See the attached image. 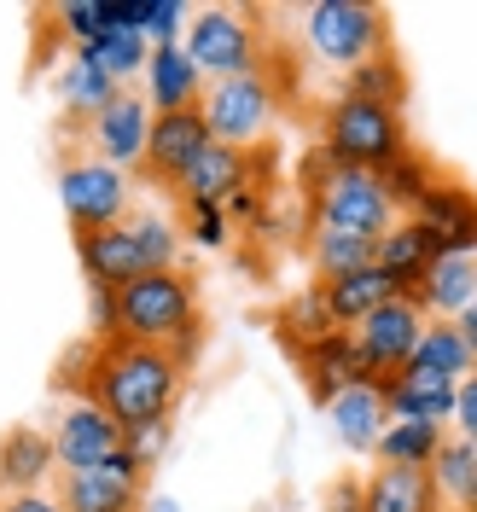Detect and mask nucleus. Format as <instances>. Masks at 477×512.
I'll return each mask as SVG.
<instances>
[{"instance_id":"f257e3e1","label":"nucleus","mask_w":477,"mask_h":512,"mask_svg":"<svg viewBox=\"0 0 477 512\" xmlns=\"http://www.w3.org/2000/svg\"><path fill=\"white\" fill-rule=\"evenodd\" d=\"M181 379H187V367H181L169 350L117 338V344H99L94 350L88 402H99L123 431H140V425H163V419L175 414Z\"/></svg>"},{"instance_id":"f03ea898","label":"nucleus","mask_w":477,"mask_h":512,"mask_svg":"<svg viewBox=\"0 0 477 512\" xmlns=\"http://www.w3.org/2000/svg\"><path fill=\"white\" fill-rule=\"evenodd\" d=\"M175 256H181V227L158 210H134L128 222L76 239V262H82L88 286L105 291H123L146 274H163V268H175Z\"/></svg>"},{"instance_id":"7ed1b4c3","label":"nucleus","mask_w":477,"mask_h":512,"mask_svg":"<svg viewBox=\"0 0 477 512\" xmlns=\"http://www.w3.org/2000/svg\"><path fill=\"white\" fill-rule=\"evenodd\" d=\"M117 332L128 344H152V350H169L181 367L198 350V286L181 268H163V274H146L134 286L117 291Z\"/></svg>"},{"instance_id":"20e7f679","label":"nucleus","mask_w":477,"mask_h":512,"mask_svg":"<svg viewBox=\"0 0 477 512\" xmlns=\"http://www.w3.org/2000/svg\"><path fill=\"white\" fill-rule=\"evenodd\" d=\"M396 222H402V210L390 204V192L373 169H338L315 152V163H309V227H332V233L379 245Z\"/></svg>"},{"instance_id":"39448f33","label":"nucleus","mask_w":477,"mask_h":512,"mask_svg":"<svg viewBox=\"0 0 477 512\" xmlns=\"http://www.w3.org/2000/svg\"><path fill=\"white\" fill-rule=\"evenodd\" d=\"M408 152V123L402 111L373 105V99H332L320 117V158L338 169H390Z\"/></svg>"},{"instance_id":"423d86ee","label":"nucleus","mask_w":477,"mask_h":512,"mask_svg":"<svg viewBox=\"0 0 477 512\" xmlns=\"http://www.w3.org/2000/svg\"><path fill=\"white\" fill-rule=\"evenodd\" d=\"M303 47L320 70L350 76L367 59L390 53V18L361 0H315V6H303Z\"/></svg>"},{"instance_id":"0eeeda50","label":"nucleus","mask_w":477,"mask_h":512,"mask_svg":"<svg viewBox=\"0 0 477 512\" xmlns=\"http://www.w3.org/2000/svg\"><path fill=\"white\" fill-rule=\"evenodd\" d=\"M274 82L251 70V76H222V82H210L204 99H198V117L210 128V140L216 146H239V152H256L262 146V134L274 123Z\"/></svg>"},{"instance_id":"6e6552de","label":"nucleus","mask_w":477,"mask_h":512,"mask_svg":"<svg viewBox=\"0 0 477 512\" xmlns=\"http://www.w3.org/2000/svg\"><path fill=\"white\" fill-rule=\"evenodd\" d=\"M181 47L192 53V64L222 82V76H251L262 70V35H256V12H239V6H198L192 12Z\"/></svg>"},{"instance_id":"1a4fd4ad","label":"nucleus","mask_w":477,"mask_h":512,"mask_svg":"<svg viewBox=\"0 0 477 512\" xmlns=\"http://www.w3.org/2000/svg\"><path fill=\"white\" fill-rule=\"evenodd\" d=\"M59 204H64V216H70V227H76V239L99 233V227H117L134 216V175L99 163L94 152L70 158L59 169Z\"/></svg>"},{"instance_id":"9d476101","label":"nucleus","mask_w":477,"mask_h":512,"mask_svg":"<svg viewBox=\"0 0 477 512\" xmlns=\"http://www.w3.org/2000/svg\"><path fill=\"white\" fill-rule=\"evenodd\" d=\"M425 326L431 320H425V309H419L414 297H390L361 326H350V338H355V350H361V361L373 367V379H390V373H402L414 361Z\"/></svg>"},{"instance_id":"9b49d317","label":"nucleus","mask_w":477,"mask_h":512,"mask_svg":"<svg viewBox=\"0 0 477 512\" xmlns=\"http://www.w3.org/2000/svg\"><path fill=\"white\" fill-rule=\"evenodd\" d=\"M146 460H134L128 448H117L111 460H99L88 472H64L59 507L64 512H140V489H146Z\"/></svg>"},{"instance_id":"f8f14e48","label":"nucleus","mask_w":477,"mask_h":512,"mask_svg":"<svg viewBox=\"0 0 477 512\" xmlns=\"http://www.w3.org/2000/svg\"><path fill=\"white\" fill-rule=\"evenodd\" d=\"M117 448H123V425L105 414L99 402H88V396L64 402V414L53 419V460H59V472H88L99 460H111Z\"/></svg>"},{"instance_id":"ddd939ff","label":"nucleus","mask_w":477,"mask_h":512,"mask_svg":"<svg viewBox=\"0 0 477 512\" xmlns=\"http://www.w3.org/2000/svg\"><path fill=\"white\" fill-rule=\"evenodd\" d=\"M408 222L425 227V239L443 256H477V192L460 181H437L408 210Z\"/></svg>"},{"instance_id":"4468645a","label":"nucleus","mask_w":477,"mask_h":512,"mask_svg":"<svg viewBox=\"0 0 477 512\" xmlns=\"http://www.w3.org/2000/svg\"><path fill=\"white\" fill-rule=\"evenodd\" d=\"M204 146H210V128L198 111H169V117H152V134H146V158L140 169L158 181V187H175L187 181V169L204 158Z\"/></svg>"},{"instance_id":"2eb2a0df","label":"nucleus","mask_w":477,"mask_h":512,"mask_svg":"<svg viewBox=\"0 0 477 512\" xmlns=\"http://www.w3.org/2000/svg\"><path fill=\"white\" fill-rule=\"evenodd\" d=\"M146 134H152V105H146V94H128L123 88V94L88 123V146H94L99 163L134 169V163L146 158Z\"/></svg>"},{"instance_id":"dca6fc26","label":"nucleus","mask_w":477,"mask_h":512,"mask_svg":"<svg viewBox=\"0 0 477 512\" xmlns=\"http://www.w3.org/2000/svg\"><path fill=\"white\" fill-rule=\"evenodd\" d=\"M146 88V105H152V117H169V111H198V99L210 88V76L192 64V53L181 41H169V47H152V59H146V76H140Z\"/></svg>"},{"instance_id":"f3484780","label":"nucleus","mask_w":477,"mask_h":512,"mask_svg":"<svg viewBox=\"0 0 477 512\" xmlns=\"http://www.w3.org/2000/svg\"><path fill=\"white\" fill-rule=\"evenodd\" d=\"M245 187H262V158L251 152H239V146H204V158L187 169V181H181V198L187 204H227L233 192Z\"/></svg>"},{"instance_id":"a211bd4d","label":"nucleus","mask_w":477,"mask_h":512,"mask_svg":"<svg viewBox=\"0 0 477 512\" xmlns=\"http://www.w3.org/2000/svg\"><path fill=\"white\" fill-rule=\"evenodd\" d=\"M326 425H332V437L350 448V454H373L379 437H384V425H390L384 384L367 379V384H355V390H338V396L326 402Z\"/></svg>"},{"instance_id":"6ab92c4d","label":"nucleus","mask_w":477,"mask_h":512,"mask_svg":"<svg viewBox=\"0 0 477 512\" xmlns=\"http://www.w3.org/2000/svg\"><path fill=\"white\" fill-rule=\"evenodd\" d=\"M53 431H35V425H12L0 437V495H41L53 478Z\"/></svg>"},{"instance_id":"aec40b11","label":"nucleus","mask_w":477,"mask_h":512,"mask_svg":"<svg viewBox=\"0 0 477 512\" xmlns=\"http://www.w3.org/2000/svg\"><path fill=\"white\" fill-rule=\"evenodd\" d=\"M384 384V408L390 419H414V425H443L454 419V379H437V373H419V367H402V373H390Z\"/></svg>"},{"instance_id":"412c9836","label":"nucleus","mask_w":477,"mask_h":512,"mask_svg":"<svg viewBox=\"0 0 477 512\" xmlns=\"http://www.w3.org/2000/svg\"><path fill=\"white\" fill-rule=\"evenodd\" d=\"M303 361V379H309V390H315V402L326 408L338 390H355V384L373 379V367L361 361V350H355L350 332H332V338H320V344H309V350L297 355Z\"/></svg>"},{"instance_id":"4be33fe9","label":"nucleus","mask_w":477,"mask_h":512,"mask_svg":"<svg viewBox=\"0 0 477 512\" xmlns=\"http://www.w3.org/2000/svg\"><path fill=\"white\" fill-rule=\"evenodd\" d=\"M320 297H326V309H332V326H361V320L384 309L390 297H402V286L384 274L379 262H367V268H355V274H338V280H315Z\"/></svg>"},{"instance_id":"5701e85b","label":"nucleus","mask_w":477,"mask_h":512,"mask_svg":"<svg viewBox=\"0 0 477 512\" xmlns=\"http://www.w3.org/2000/svg\"><path fill=\"white\" fill-rule=\"evenodd\" d=\"M414 303L425 309V315H437V320L466 315V309L477 303V256H437L431 274L419 280Z\"/></svg>"},{"instance_id":"b1692460","label":"nucleus","mask_w":477,"mask_h":512,"mask_svg":"<svg viewBox=\"0 0 477 512\" xmlns=\"http://www.w3.org/2000/svg\"><path fill=\"white\" fill-rule=\"evenodd\" d=\"M437 256H443V251H437V245L425 239V227L408 222V216H402V222L390 227V233H384L379 245H373V262H379L384 274H390V280L402 286V297H414L419 280L431 274V262H437Z\"/></svg>"},{"instance_id":"393cba45","label":"nucleus","mask_w":477,"mask_h":512,"mask_svg":"<svg viewBox=\"0 0 477 512\" xmlns=\"http://www.w3.org/2000/svg\"><path fill=\"white\" fill-rule=\"evenodd\" d=\"M367 512H443V495L431 472H402V466H373L361 478Z\"/></svg>"},{"instance_id":"a878e982","label":"nucleus","mask_w":477,"mask_h":512,"mask_svg":"<svg viewBox=\"0 0 477 512\" xmlns=\"http://www.w3.org/2000/svg\"><path fill=\"white\" fill-rule=\"evenodd\" d=\"M448 443L443 425H414V419H390L384 425L379 448H373V466H402V472H431L437 448Z\"/></svg>"},{"instance_id":"bb28decb","label":"nucleus","mask_w":477,"mask_h":512,"mask_svg":"<svg viewBox=\"0 0 477 512\" xmlns=\"http://www.w3.org/2000/svg\"><path fill=\"white\" fill-rule=\"evenodd\" d=\"M117 94H123V82H111L99 64H88L82 53H70V64H64V76H59V105L76 117V123L88 128Z\"/></svg>"},{"instance_id":"cd10ccee","label":"nucleus","mask_w":477,"mask_h":512,"mask_svg":"<svg viewBox=\"0 0 477 512\" xmlns=\"http://www.w3.org/2000/svg\"><path fill=\"white\" fill-rule=\"evenodd\" d=\"M408 367H419V373H437V379H454V384H460V379H472V373H477V355H472V344L454 332V320H431Z\"/></svg>"},{"instance_id":"c85d7f7f","label":"nucleus","mask_w":477,"mask_h":512,"mask_svg":"<svg viewBox=\"0 0 477 512\" xmlns=\"http://www.w3.org/2000/svg\"><path fill=\"white\" fill-rule=\"evenodd\" d=\"M338 99H373V105H390V111H402L408 105V70L396 53H379V59H367L361 70L344 76V88Z\"/></svg>"},{"instance_id":"c756f323","label":"nucleus","mask_w":477,"mask_h":512,"mask_svg":"<svg viewBox=\"0 0 477 512\" xmlns=\"http://www.w3.org/2000/svg\"><path fill=\"white\" fill-rule=\"evenodd\" d=\"M88 64H99L111 82H134L146 76V59H152V41L146 35H128V30H99L88 47H76Z\"/></svg>"},{"instance_id":"7c9ffc66","label":"nucleus","mask_w":477,"mask_h":512,"mask_svg":"<svg viewBox=\"0 0 477 512\" xmlns=\"http://www.w3.org/2000/svg\"><path fill=\"white\" fill-rule=\"evenodd\" d=\"M332 332H344V326H332V309H326L320 286L297 291L286 309H280V344H291L297 355L309 350V344H320V338H332Z\"/></svg>"},{"instance_id":"2f4dec72","label":"nucleus","mask_w":477,"mask_h":512,"mask_svg":"<svg viewBox=\"0 0 477 512\" xmlns=\"http://www.w3.org/2000/svg\"><path fill=\"white\" fill-rule=\"evenodd\" d=\"M309 262H315V280H338V274H355L373 262V245L367 239H350V233H332V227H309Z\"/></svg>"},{"instance_id":"473e14b6","label":"nucleus","mask_w":477,"mask_h":512,"mask_svg":"<svg viewBox=\"0 0 477 512\" xmlns=\"http://www.w3.org/2000/svg\"><path fill=\"white\" fill-rule=\"evenodd\" d=\"M431 483H437V495H443V512H454L466 501V489L477 483V443H460V437H448L437 448V460H431Z\"/></svg>"},{"instance_id":"72a5a7b5","label":"nucleus","mask_w":477,"mask_h":512,"mask_svg":"<svg viewBox=\"0 0 477 512\" xmlns=\"http://www.w3.org/2000/svg\"><path fill=\"white\" fill-rule=\"evenodd\" d=\"M379 181H384V192H390V204H396L402 216H408V210H414V204H419V198H425L431 187H437V175H431V163L419 158L414 146H408L402 158L390 163V169H379Z\"/></svg>"},{"instance_id":"f704fd0d","label":"nucleus","mask_w":477,"mask_h":512,"mask_svg":"<svg viewBox=\"0 0 477 512\" xmlns=\"http://www.w3.org/2000/svg\"><path fill=\"white\" fill-rule=\"evenodd\" d=\"M187 239L198 251H227L233 245V222L222 204H187Z\"/></svg>"},{"instance_id":"c9c22d12","label":"nucleus","mask_w":477,"mask_h":512,"mask_svg":"<svg viewBox=\"0 0 477 512\" xmlns=\"http://www.w3.org/2000/svg\"><path fill=\"white\" fill-rule=\"evenodd\" d=\"M53 30H64V41L88 47L99 30H105V0H82V6H59L53 12Z\"/></svg>"},{"instance_id":"e433bc0d","label":"nucleus","mask_w":477,"mask_h":512,"mask_svg":"<svg viewBox=\"0 0 477 512\" xmlns=\"http://www.w3.org/2000/svg\"><path fill=\"white\" fill-rule=\"evenodd\" d=\"M88 326H94V344H117V291L88 286Z\"/></svg>"},{"instance_id":"4c0bfd02","label":"nucleus","mask_w":477,"mask_h":512,"mask_svg":"<svg viewBox=\"0 0 477 512\" xmlns=\"http://www.w3.org/2000/svg\"><path fill=\"white\" fill-rule=\"evenodd\" d=\"M448 437L477 443V373H472V379H460V390H454V419H448Z\"/></svg>"},{"instance_id":"58836bf2","label":"nucleus","mask_w":477,"mask_h":512,"mask_svg":"<svg viewBox=\"0 0 477 512\" xmlns=\"http://www.w3.org/2000/svg\"><path fill=\"white\" fill-rule=\"evenodd\" d=\"M163 443H169V419H163V425H140V431H123V448L134 454V460H146V466H152V460L163 454Z\"/></svg>"},{"instance_id":"ea45409f","label":"nucleus","mask_w":477,"mask_h":512,"mask_svg":"<svg viewBox=\"0 0 477 512\" xmlns=\"http://www.w3.org/2000/svg\"><path fill=\"white\" fill-rule=\"evenodd\" d=\"M320 512H367L361 478H332V489H326V507H320Z\"/></svg>"},{"instance_id":"a19ab883","label":"nucleus","mask_w":477,"mask_h":512,"mask_svg":"<svg viewBox=\"0 0 477 512\" xmlns=\"http://www.w3.org/2000/svg\"><path fill=\"white\" fill-rule=\"evenodd\" d=\"M0 512H64V507H59V495L41 489V495H12V501H0Z\"/></svg>"},{"instance_id":"79ce46f5","label":"nucleus","mask_w":477,"mask_h":512,"mask_svg":"<svg viewBox=\"0 0 477 512\" xmlns=\"http://www.w3.org/2000/svg\"><path fill=\"white\" fill-rule=\"evenodd\" d=\"M454 332H460V338L472 344V355H477V303L466 309V315H454Z\"/></svg>"},{"instance_id":"37998d69","label":"nucleus","mask_w":477,"mask_h":512,"mask_svg":"<svg viewBox=\"0 0 477 512\" xmlns=\"http://www.w3.org/2000/svg\"><path fill=\"white\" fill-rule=\"evenodd\" d=\"M140 512H181V501H175V495H152Z\"/></svg>"},{"instance_id":"c03bdc74","label":"nucleus","mask_w":477,"mask_h":512,"mask_svg":"<svg viewBox=\"0 0 477 512\" xmlns=\"http://www.w3.org/2000/svg\"><path fill=\"white\" fill-rule=\"evenodd\" d=\"M454 512H477V483H472V489H466V501H460V507H454Z\"/></svg>"}]
</instances>
